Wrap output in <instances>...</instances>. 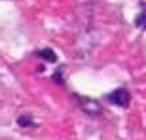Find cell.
<instances>
[{"instance_id": "1", "label": "cell", "mask_w": 146, "mask_h": 140, "mask_svg": "<svg viewBox=\"0 0 146 140\" xmlns=\"http://www.w3.org/2000/svg\"><path fill=\"white\" fill-rule=\"evenodd\" d=\"M107 100H108L111 104L116 105V106H120V108H127L129 104H130V94L129 92L123 88H119L114 90L112 93H110L107 96Z\"/></svg>"}, {"instance_id": "2", "label": "cell", "mask_w": 146, "mask_h": 140, "mask_svg": "<svg viewBox=\"0 0 146 140\" xmlns=\"http://www.w3.org/2000/svg\"><path fill=\"white\" fill-rule=\"evenodd\" d=\"M81 108L88 112L89 114H98L100 113V105L96 103V101H92V100L88 99H83L81 100Z\"/></svg>"}, {"instance_id": "3", "label": "cell", "mask_w": 146, "mask_h": 140, "mask_svg": "<svg viewBox=\"0 0 146 140\" xmlns=\"http://www.w3.org/2000/svg\"><path fill=\"white\" fill-rule=\"evenodd\" d=\"M135 26L139 28H146V4H142V11L135 18Z\"/></svg>"}, {"instance_id": "4", "label": "cell", "mask_w": 146, "mask_h": 140, "mask_svg": "<svg viewBox=\"0 0 146 140\" xmlns=\"http://www.w3.org/2000/svg\"><path fill=\"white\" fill-rule=\"evenodd\" d=\"M39 55H41L43 59H46L49 62H56L57 61V55H56V53L53 51L52 49H43L39 51Z\"/></svg>"}]
</instances>
